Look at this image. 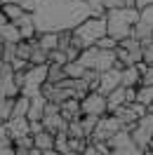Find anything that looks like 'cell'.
Returning a JSON list of instances; mask_svg holds the SVG:
<instances>
[{
	"mask_svg": "<svg viewBox=\"0 0 153 155\" xmlns=\"http://www.w3.org/2000/svg\"><path fill=\"white\" fill-rule=\"evenodd\" d=\"M92 14L83 0H38V7L33 12L38 33L45 31H73Z\"/></svg>",
	"mask_w": 153,
	"mask_h": 155,
	"instance_id": "6da1fadb",
	"label": "cell"
},
{
	"mask_svg": "<svg viewBox=\"0 0 153 155\" xmlns=\"http://www.w3.org/2000/svg\"><path fill=\"white\" fill-rule=\"evenodd\" d=\"M104 35H108L106 33V17L104 14H90L85 21H80L71 31V45L83 52L87 47H94Z\"/></svg>",
	"mask_w": 153,
	"mask_h": 155,
	"instance_id": "7a4b0ae2",
	"label": "cell"
},
{
	"mask_svg": "<svg viewBox=\"0 0 153 155\" xmlns=\"http://www.w3.org/2000/svg\"><path fill=\"white\" fill-rule=\"evenodd\" d=\"M104 17H106V33L120 42L123 38H130V35H132V26L139 21V10H137V7L106 10Z\"/></svg>",
	"mask_w": 153,
	"mask_h": 155,
	"instance_id": "3957f363",
	"label": "cell"
},
{
	"mask_svg": "<svg viewBox=\"0 0 153 155\" xmlns=\"http://www.w3.org/2000/svg\"><path fill=\"white\" fill-rule=\"evenodd\" d=\"M120 129H127V127L118 120L115 115H111V113H106V115H101L99 120H97V127L94 132H92V136L87 139V141H108V139H113Z\"/></svg>",
	"mask_w": 153,
	"mask_h": 155,
	"instance_id": "277c9868",
	"label": "cell"
},
{
	"mask_svg": "<svg viewBox=\"0 0 153 155\" xmlns=\"http://www.w3.org/2000/svg\"><path fill=\"white\" fill-rule=\"evenodd\" d=\"M106 143L111 148V155H144L146 153V150H141V148L132 141L130 129H120V132H118L113 139H108Z\"/></svg>",
	"mask_w": 153,
	"mask_h": 155,
	"instance_id": "5b68a950",
	"label": "cell"
},
{
	"mask_svg": "<svg viewBox=\"0 0 153 155\" xmlns=\"http://www.w3.org/2000/svg\"><path fill=\"white\" fill-rule=\"evenodd\" d=\"M130 134H132V141L139 146L141 150H148V146H151V141H153V115L151 113H146L141 120H137L134 127L130 129Z\"/></svg>",
	"mask_w": 153,
	"mask_h": 155,
	"instance_id": "8992f818",
	"label": "cell"
},
{
	"mask_svg": "<svg viewBox=\"0 0 153 155\" xmlns=\"http://www.w3.org/2000/svg\"><path fill=\"white\" fill-rule=\"evenodd\" d=\"M80 113H83V115H94V117L106 115V113H108L106 97L99 94V92H87L85 97L80 99Z\"/></svg>",
	"mask_w": 153,
	"mask_h": 155,
	"instance_id": "52a82bcc",
	"label": "cell"
},
{
	"mask_svg": "<svg viewBox=\"0 0 153 155\" xmlns=\"http://www.w3.org/2000/svg\"><path fill=\"white\" fill-rule=\"evenodd\" d=\"M120 71H123V68L115 66V68H111V71H106V73H99V85H97V92H99V94H104V97H108L115 87H120V80H123Z\"/></svg>",
	"mask_w": 153,
	"mask_h": 155,
	"instance_id": "ba28073f",
	"label": "cell"
},
{
	"mask_svg": "<svg viewBox=\"0 0 153 155\" xmlns=\"http://www.w3.org/2000/svg\"><path fill=\"white\" fill-rule=\"evenodd\" d=\"M17 28H19V35L21 40H33L38 35V28H36V19H33V14L31 12H24L17 21H12Z\"/></svg>",
	"mask_w": 153,
	"mask_h": 155,
	"instance_id": "9c48e42d",
	"label": "cell"
},
{
	"mask_svg": "<svg viewBox=\"0 0 153 155\" xmlns=\"http://www.w3.org/2000/svg\"><path fill=\"white\" fill-rule=\"evenodd\" d=\"M144 68H146V64H137V66H127L120 71V75H123V80H120V85L123 87H139L141 85V73Z\"/></svg>",
	"mask_w": 153,
	"mask_h": 155,
	"instance_id": "30bf717a",
	"label": "cell"
},
{
	"mask_svg": "<svg viewBox=\"0 0 153 155\" xmlns=\"http://www.w3.org/2000/svg\"><path fill=\"white\" fill-rule=\"evenodd\" d=\"M5 129H7V136H10L12 141H14V139H19V136L31 134L29 120H26V117H10V120L5 122Z\"/></svg>",
	"mask_w": 153,
	"mask_h": 155,
	"instance_id": "8fae6325",
	"label": "cell"
},
{
	"mask_svg": "<svg viewBox=\"0 0 153 155\" xmlns=\"http://www.w3.org/2000/svg\"><path fill=\"white\" fill-rule=\"evenodd\" d=\"M45 97L42 94H36V97H31V104H29V113H26V120L29 122H40L42 115H45Z\"/></svg>",
	"mask_w": 153,
	"mask_h": 155,
	"instance_id": "7c38bea8",
	"label": "cell"
},
{
	"mask_svg": "<svg viewBox=\"0 0 153 155\" xmlns=\"http://www.w3.org/2000/svg\"><path fill=\"white\" fill-rule=\"evenodd\" d=\"M59 115L64 117L66 122L78 120V117L83 115V113H80V101H78V99H66L64 104H59Z\"/></svg>",
	"mask_w": 153,
	"mask_h": 155,
	"instance_id": "4fadbf2b",
	"label": "cell"
},
{
	"mask_svg": "<svg viewBox=\"0 0 153 155\" xmlns=\"http://www.w3.org/2000/svg\"><path fill=\"white\" fill-rule=\"evenodd\" d=\"M115 66H118V61H115V52H113V49H101L99 57H97L94 71H97V73H106V71H111V68H115Z\"/></svg>",
	"mask_w": 153,
	"mask_h": 155,
	"instance_id": "5bb4252c",
	"label": "cell"
},
{
	"mask_svg": "<svg viewBox=\"0 0 153 155\" xmlns=\"http://www.w3.org/2000/svg\"><path fill=\"white\" fill-rule=\"evenodd\" d=\"M127 104V87H115L108 97H106V106H108V113H113L115 108H120V106H125Z\"/></svg>",
	"mask_w": 153,
	"mask_h": 155,
	"instance_id": "9a60e30c",
	"label": "cell"
},
{
	"mask_svg": "<svg viewBox=\"0 0 153 155\" xmlns=\"http://www.w3.org/2000/svg\"><path fill=\"white\" fill-rule=\"evenodd\" d=\"M99 52H101V49L97 47V45H94V47H87V49H83V52H80V57H78L76 61H78V64H80L83 68H87V71H94Z\"/></svg>",
	"mask_w": 153,
	"mask_h": 155,
	"instance_id": "2e32d148",
	"label": "cell"
},
{
	"mask_svg": "<svg viewBox=\"0 0 153 155\" xmlns=\"http://www.w3.org/2000/svg\"><path fill=\"white\" fill-rule=\"evenodd\" d=\"M36 42H38L45 52H52V49H57L59 38H57L54 31H45V33H38V35H36Z\"/></svg>",
	"mask_w": 153,
	"mask_h": 155,
	"instance_id": "e0dca14e",
	"label": "cell"
},
{
	"mask_svg": "<svg viewBox=\"0 0 153 155\" xmlns=\"http://www.w3.org/2000/svg\"><path fill=\"white\" fill-rule=\"evenodd\" d=\"M29 64H31V66H45V64H47V52H45V49L36 42V38L31 40V57H29Z\"/></svg>",
	"mask_w": 153,
	"mask_h": 155,
	"instance_id": "ac0fdd59",
	"label": "cell"
},
{
	"mask_svg": "<svg viewBox=\"0 0 153 155\" xmlns=\"http://www.w3.org/2000/svg\"><path fill=\"white\" fill-rule=\"evenodd\" d=\"M151 28H153V26H148L146 21L139 19V21L132 26V38H137L141 45H146V42H151Z\"/></svg>",
	"mask_w": 153,
	"mask_h": 155,
	"instance_id": "d6986e66",
	"label": "cell"
},
{
	"mask_svg": "<svg viewBox=\"0 0 153 155\" xmlns=\"http://www.w3.org/2000/svg\"><path fill=\"white\" fill-rule=\"evenodd\" d=\"M33 146L38 150H54V134L49 132H40V134H33Z\"/></svg>",
	"mask_w": 153,
	"mask_h": 155,
	"instance_id": "ffe728a7",
	"label": "cell"
},
{
	"mask_svg": "<svg viewBox=\"0 0 153 155\" xmlns=\"http://www.w3.org/2000/svg\"><path fill=\"white\" fill-rule=\"evenodd\" d=\"M21 40V35H19V28L14 26V24H7V26H2L0 28V42L5 45V42H12V45H17Z\"/></svg>",
	"mask_w": 153,
	"mask_h": 155,
	"instance_id": "44dd1931",
	"label": "cell"
},
{
	"mask_svg": "<svg viewBox=\"0 0 153 155\" xmlns=\"http://www.w3.org/2000/svg\"><path fill=\"white\" fill-rule=\"evenodd\" d=\"M29 104H31V99L24 97V94H19V97L14 99V104H12V115L10 117H26V113H29Z\"/></svg>",
	"mask_w": 153,
	"mask_h": 155,
	"instance_id": "7402d4cb",
	"label": "cell"
},
{
	"mask_svg": "<svg viewBox=\"0 0 153 155\" xmlns=\"http://www.w3.org/2000/svg\"><path fill=\"white\" fill-rule=\"evenodd\" d=\"M0 12L10 19V24H12V21H17L21 14H24L21 5H17V2H0Z\"/></svg>",
	"mask_w": 153,
	"mask_h": 155,
	"instance_id": "603a6c76",
	"label": "cell"
},
{
	"mask_svg": "<svg viewBox=\"0 0 153 155\" xmlns=\"http://www.w3.org/2000/svg\"><path fill=\"white\" fill-rule=\"evenodd\" d=\"M134 101H139V104H144V106L148 108L153 104V85H139L137 87V99Z\"/></svg>",
	"mask_w": 153,
	"mask_h": 155,
	"instance_id": "cb8c5ba5",
	"label": "cell"
},
{
	"mask_svg": "<svg viewBox=\"0 0 153 155\" xmlns=\"http://www.w3.org/2000/svg\"><path fill=\"white\" fill-rule=\"evenodd\" d=\"M61 80H66V73H64V66H57V64H47V82L49 85H57Z\"/></svg>",
	"mask_w": 153,
	"mask_h": 155,
	"instance_id": "d4e9b609",
	"label": "cell"
},
{
	"mask_svg": "<svg viewBox=\"0 0 153 155\" xmlns=\"http://www.w3.org/2000/svg\"><path fill=\"white\" fill-rule=\"evenodd\" d=\"M85 71H87V68H83L78 61H68L66 66H64V73H66V78H71V80L83 78V75H85Z\"/></svg>",
	"mask_w": 153,
	"mask_h": 155,
	"instance_id": "484cf974",
	"label": "cell"
},
{
	"mask_svg": "<svg viewBox=\"0 0 153 155\" xmlns=\"http://www.w3.org/2000/svg\"><path fill=\"white\" fill-rule=\"evenodd\" d=\"M47 64L66 66V64H68V59H66V52H64V49H52V52H47Z\"/></svg>",
	"mask_w": 153,
	"mask_h": 155,
	"instance_id": "4316f807",
	"label": "cell"
},
{
	"mask_svg": "<svg viewBox=\"0 0 153 155\" xmlns=\"http://www.w3.org/2000/svg\"><path fill=\"white\" fill-rule=\"evenodd\" d=\"M97 120H99V117H94V115H80V125H83V129H85L87 139H90V136H92V132H94Z\"/></svg>",
	"mask_w": 153,
	"mask_h": 155,
	"instance_id": "83f0119b",
	"label": "cell"
},
{
	"mask_svg": "<svg viewBox=\"0 0 153 155\" xmlns=\"http://www.w3.org/2000/svg\"><path fill=\"white\" fill-rule=\"evenodd\" d=\"M29 57H31V40H19L17 42V59L29 61Z\"/></svg>",
	"mask_w": 153,
	"mask_h": 155,
	"instance_id": "f1b7e54d",
	"label": "cell"
},
{
	"mask_svg": "<svg viewBox=\"0 0 153 155\" xmlns=\"http://www.w3.org/2000/svg\"><path fill=\"white\" fill-rule=\"evenodd\" d=\"M14 59H17V45L5 42V45H2V61H5V64H12Z\"/></svg>",
	"mask_w": 153,
	"mask_h": 155,
	"instance_id": "f546056e",
	"label": "cell"
},
{
	"mask_svg": "<svg viewBox=\"0 0 153 155\" xmlns=\"http://www.w3.org/2000/svg\"><path fill=\"white\" fill-rule=\"evenodd\" d=\"M54 150L57 153H68V134H57L54 136Z\"/></svg>",
	"mask_w": 153,
	"mask_h": 155,
	"instance_id": "4dcf8cb0",
	"label": "cell"
},
{
	"mask_svg": "<svg viewBox=\"0 0 153 155\" xmlns=\"http://www.w3.org/2000/svg\"><path fill=\"white\" fill-rule=\"evenodd\" d=\"M85 148H87V139H68V150H71V153H80L83 155Z\"/></svg>",
	"mask_w": 153,
	"mask_h": 155,
	"instance_id": "1f68e13d",
	"label": "cell"
},
{
	"mask_svg": "<svg viewBox=\"0 0 153 155\" xmlns=\"http://www.w3.org/2000/svg\"><path fill=\"white\" fill-rule=\"evenodd\" d=\"M141 61L146 64V66H153V40L144 45V49H141Z\"/></svg>",
	"mask_w": 153,
	"mask_h": 155,
	"instance_id": "d6a6232c",
	"label": "cell"
},
{
	"mask_svg": "<svg viewBox=\"0 0 153 155\" xmlns=\"http://www.w3.org/2000/svg\"><path fill=\"white\" fill-rule=\"evenodd\" d=\"M97 47H99V49H115V47H118V40L111 38V35H104V38L97 42Z\"/></svg>",
	"mask_w": 153,
	"mask_h": 155,
	"instance_id": "836d02e7",
	"label": "cell"
},
{
	"mask_svg": "<svg viewBox=\"0 0 153 155\" xmlns=\"http://www.w3.org/2000/svg\"><path fill=\"white\" fill-rule=\"evenodd\" d=\"M12 143H14V148H33V136H31V134L19 136V139H14Z\"/></svg>",
	"mask_w": 153,
	"mask_h": 155,
	"instance_id": "e575fe53",
	"label": "cell"
},
{
	"mask_svg": "<svg viewBox=\"0 0 153 155\" xmlns=\"http://www.w3.org/2000/svg\"><path fill=\"white\" fill-rule=\"evenodd\" d=\"M139 19L146 21L148 26H153V5H148V7H141V10H139Z\"/></svg>",
	"mask_w": 153,
	"mask_h": 155,
	"instance_id": "d590c367",
	"label": "cell"
},
{
	"mask_svg": "<svg viewBox=\"0 0 153 155\" xmlns=\"http://www.w3.org/2000/svg\"><path fill=\"white\" fill-rule=\"evenodd\" d=\"M87 7L92 10V14H104V7H101V0H83Z\"/></svg>",
	"mask_w": 153,
	"mask_h": 155,
	"instance_id": "8d00e7d4",
	"label": "cell"
},
{
	"mask_svg": "<svg viewBox=\"0 0 153 155\" xmlns=\"http://www.w3.org/2000/svg\"><path fill=\"white\" fill-rule=\"evenodd\" d=\"M148 5H153V0H137V10H141V7H148Z\"/></svg>",
	"mask_w": 153,
	"mask_h": 155,
	"instance_id": "74e56055",
	"label": "cell"
},
{
	"mask_svg": "<svg viewBox=\"0 0 153 155\" xmlns=\"http://www.w3.org/2000/svg\"><path fill=\"white\" fill-rule=\"evenodd\" d=\"M7 24H10V19H7V17L0 12V28H2V26H7Z\"/></svg>",
	"mask_w": 153,
	"mask_h": 155,
	"instance_id": "f35d334b",
	"label": "cell"
},
{
	"mask_svg": "<svg viewBox=\"0 0 153 155\" xmlns=\"http://www.w3.org/2000/svg\"><path fill=\"white\" fill-rule=\"evenodd\" d=\"M14 155H29V148H14Z\"/></svg>",
	"mask_w": 153,
	"mask_h": 155,
	"instance_id": "ab89813d",
	"label": "cell"
},
{
	"mask_svg": "<svg viewBox=\"0 0 153 155\" xmlns=\"http://www.w3.org/2000/svg\"><path fill=\"white\" fill-rule=\"evenodd\" d=\"M29 155H42V150H38V148L33 146V148H29Z\"/></svg>",
	"mask_w": 153,
	"mask_h": 155,
	"instance_id": "60d3db41",
	"label": "cell"
},
{
	"mask_svg": "<svg viewBox=\"0 0 153 155\" xmlns=\"http://www.w3.org/2000/svg\"><path fill=\"white\" fill-rule=\"evenodd\" d=\"M42 155H61V153H57V150H45Z\"/></svg>",
	"mask_w": 153,
	"mask_h": 155,
	"instance_id": "b9f144b4",
	"label": "cell"
},
{
	"mask_svg": "<svg viewBox=\"0 0 153 155\" xmlns=\"http://www.w3.org/2000/svg\"><path fill=\"white\" fill-rule=\"evenodd\" d=\"M0 61H2V42H0Z\"/></svg>",
	"mask_w": 153,
	"mask_h": 155,
	"instance_id": "7bdbcfd3",
	"label": "cell"
},
{
	"mask_svg": "<svg viewBox=\"0 0 153 155\" xmlns=\"http://www.w3.org/2000/svg\"><path fill=\"white\" fill-rule=\"evenodd\" d=\"M148 113H151V115H153V104H151V106H148Z\"/></svg>",
	"mask_w": 153,
	"mask_h": 155,
	"instance_id": "ee69618b",
	"label": "cell"
},
{
	"mask_svg": "<svg viewBox=\"0 0 153 155\" xmlns=\"http://www.w3.org/2000/svg\"><path fill=\"white\" fill-rule=\"evenodd\" d=\"M148 150H153V141H151V146H148Z\"/></svg>",
	"mask_w": 153,
	"mask_h": 155,
	"instance_id": "f6af8a7d",
	"label": "cell"
},
{
	"mask_svg": "<svg viewBox=\"0 0 153 155\" xmlns=\"http://www.w3.org/2000/svg\"><path fill=\"white\" fill-rule=\"evenodd\" d=\"M146 155H153V150H146Z\"/></svg>",
	"mask_w": 153,
	"mask_h": 155,
	"instance_id": "bcb514c9",
	"label": "cell"
},
{
	"mask_svg": "<svg viewBox=\"0 0 153 155\" xmlns=\"http://www.w3.org/2000/svg\"><path fill=\"white\" fill-rule=\"evenodd\" d=\"M151 40H153V28H151Z\"/></svg>",
	"mask_w": 153,
	"mask_h": 155,
	"instance_id": "7dc6e473",
	"label": "cell"
}]
</instances>
